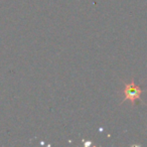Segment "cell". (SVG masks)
I'll use <instances>...</instances> for the list:
<instances>
[{
  "label": "cell",
  "instance_id": "cell-1",
  "mask_svg": "<svg viewBox=\"0 0 147 147\" xmlns=\"http://www.w3.org/2000/svg\"><path fill=\"white\" fill-rule=\"evenodd\" d=\"M123 93H124L123 102H124V101H130V102L134 105L135 102L140 98V95L142 94V91H141L140 87L137 86L134 83V81L132 80V82L125 85Z\"/></svg>",
  "mask_w": 147,
  "mask_h": 147
}]
</instances>
